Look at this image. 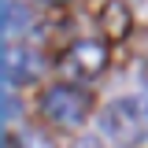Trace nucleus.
Instances as JSON below:
<instances>
[{
  "label": "nucleus",
  "instance_id": "nucleus-1",
  "mask_svg": "<svg viewBox=\"0 0 148 148\" xmlns=\"http://www.w3.org/2000/svg\"><path fill=\"white\" fill-rule=\"evenodd\" d=\"M100 133L108 137L115 148H133L137 141L148 137V111L141 100H111L108 108L100 111Z\"/></svg>",
  "mask_w": 148,
  "mask_h": 148
},
{
  "label": "nucleus",
  "instance_id": "nucleus-2",
  "mask_svg": "<svg viewBox=\"0 0 148 148\" xmlns=\"http://www.w3.org/2000/svg\"><path fill=\"white\" fill-rule=\"evenodd\" d=\"M41 111L59 126H78L89 115V96L82 89H74V85H52L41 96Z\"/></svg>",
  "mask_w": 148,
  "mask_h": 148
},
{
  "label": "nucleus",
  "instance_id": "nucleus-3",
  "mask_svg": "<svg viewBox=\"0 0 148 148\" xmlns=\"http://www.w3.org/2000/svg\"><path fill=\"white\" fill-rule=\"evenodd\" d=\"M67 63L78 78H96L108 67V45L104 41H78L71 52H67Z\"/></svg>",
  "mask_w": 148,
  "mask_h": 148
},
{
  "label": "nucleus",
  "instance_id": "nucleus-4",
  "mask_svg": "<svg viewBox=\"0 0 148 148\" xmlns=\"http://www.w3.org/2000/svg\"><path fill=\"white\" fill-rule=\"evenodd\" d=\"M41 74V59H37L30 48H4V85L15 89V85H26Z\"/></svg>",
  "mask_w": 148,
  "mask_h": 148
},
{
  "label": "nucleus",
  "instance_id": "nucleus-5",
  "mask_svg": "<svg viewBox=\"0 0 148 148\" xmlns=\"http://www.w3.org/2000/svg\"><path fill=\"white\" fill-rule=\"evenodd\" d=\"M104 30H111V37H126V30H130V11H126L122 0L108 4V11H104Z\"/></svg>",
  "mask_w": 148,
  "mask_h": 148
},
{
  "label": "nucleus",
  "instance_id": "nucleus-6",
  "mask_svg": "<svg viewBox=\"0 0 148 148\" xmlns=\"http://www.w3.org/2000/svg\"><path fill=\"white\" fill-rule=\"evenodd\" d=\"M26 8L18 4V0H4V34H18V30H26Z\"/></svg>",
  "mask_w": 148,
  "mask_h": 148
},
{
  "label": "nucleus",
  "instance_id": "nucleus-7",
  "mask_svg": "<svg viewBox=\"0 0 148 148\" xmlns=\"http://www.w3.org/2000/svg\"><path fill=\"white\" fill-rule=\"evenodd\" d=\"M22 145H26V148H52V141H48L45 133H37V130H30V133L22 137Z\"/></svg>",
  "mask_w": 148,
  "mask_h": 148
},
{
  "label": "nucleus",
  "instance_id": "nucleus-8",
  "mask_svg": "<svg viewBox=\"0 0 148 148\" xmlns=\"http://www.w3.org/2000/svg\"><path fill=\"white\" fill-rule=\"evenodd\" d=\"M18 115V100L11 96V89H4V119H15Z\"/></svg>",
  "mask_w": 148,
  "mask_h": 148
},
{
  "label": "nucleus",
  "instance_id": "nucleus-9",
  "mask_svg": "<svg viewBox=\"0 0 148 148\" xmlns=\"http://www.w3.org/2000/svg\"><path fill=\"white\" fill-rule=\"evenodd\" d=\"M74 148H96V145H92V141H82V145H74Z\"/></svg>",
  "mask_w": 148,
  "mask_h": 148
}]
</instances>
